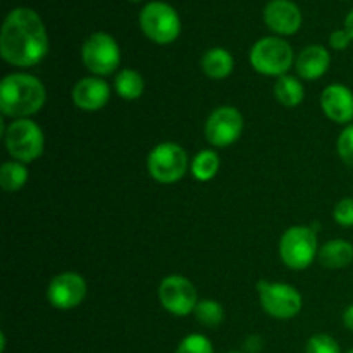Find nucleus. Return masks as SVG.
Here are the masks:
<instances>
[{"label": "nucleus", "instance_id": "nucleus-27", "mask_svg": "<svg viewBox=\"0 0 353 353\" xmlns=\"http://www.w3.org/2000/svg\"><path fill=\"white\" fill-rule=\"evenodd\" d=\"M333 217L340 226L353 228V199H341L334 205Z\"/></svg>", "mask_w": 353, "mask_h": 353}, {"label": "nucleus", "instance_id": "nucleus-13", "mask_svg": "<svg viewBox=\"0 0 353 353\" xmlns=\"http://www.w3.org/2000/svg\"><path fill=\"white\" fill-rule=\"evenodd\" d=\"M268 28L281 37H292L302 26V12L292 0H271L264 9Z\"/></svg>", "mask_w": 353, "mask_h": 353}, {"label": "nucleus", "instance_id": "nucleus-34", "mask_svg": "<svg viewBox=\"0 0 353 353\" xmlns=\"http://www.w3.org/2000/svg\"><path fill=\"white\" fill-rule=\"evenodd\" d=\"M230 353H241V352H230Z\"/></svg>", "mask_w": 353, "mask_h": 353}, {"label": "nucleus", "instance_id": "nucleus-19", "mask_svg": "<svg viewBox=\"0 0 353 353\" xmlns=\"http://www.w3.org/2000/svg\"><path fill=\"white\" fill-rule=\"evenodd\" d=\"M274 97L278 102L285 107H296L303 102L305 90H303L302 81L295 76L285 74L278 78L274 85Z\"/></svg>", "mask_w": 353, "mask_h": 353}, {"label": "nucleus", "instance_id": "nucleus-7", "mask_svg": "<svg viewBox=\"0 0 353 353\" xmlns=\"http://www.w3.org/2000/svg\"><path fill=\"white\" fill-rule=\"evenodd\" d=\"M250 64L259 74L281 78L293 64L292 45L278 37L261 38L250 50Z\"/></svg>", "mask_w": 353, "mask_h": 353}, {"label": "nucleus", "instance_id": "nucleus-16", "mask_svg": "<svg viewBox=\"0 0 353 353\" xmlns=\"http://www.w3.org/2000/svg\"><path fill=\"white\" fill-rule=\"evenodd\" d=\"M331 65V54L323 45H309L299 54L295 62L296 72L302 79L314 81L327 72Z\"/></svg>", "mask_w": 353, "mask_h": 353}, {"label": "nucleus", "instance_id": "nucleus-14", "mask_svg": "<svg viewBox=\"0 0 353 353\" xmlns=\"http://www.w3.org/2000/svg\"><path fill=\"white\" fill-rule=\"evenodd\" d=\"M321 107L327 119L348 126L353 121V92L348 86L333 83L321 93Z\"/></svg>", "mask_w": 353, "mask_h": 353}, {"label": "nucleus", "instance_id": "nucleus-33", "mask_svg": "<svg viewBox=\"0 0 353 353\" xmlns=\"http://www.w3.org/2000/svg\"><path fill=\"white\" fill-rule=\"evenodd\" d=\"M347 353H353V348H352V350H348V352H347Z\"/></svg>", "mask_w": 353, "mask_h": 353}, {"label": "nucleus", "instance_id": "nucleus-15", "mask_svg": "<svg viewBox=\"0 0 353 353\" xmlns=\"http://www.w3.org/2000/svg\"><path fill=\"white\" fill-rule=\"evenodd\" d=\"M110 99V86L105 79L99 76L79 79L72 88V102L76 107L86 112H95L103 109Z\"/></svg>", "mask_w": 353, "mask_h": 353}, {"label": "nucleus", "instance_id": "nucleus-22", "mask_svg": "<svg viewBox=\"0 0 353 353\" xmlns=\"http://www.w3.org/2000/svg\"><path fill=\"white\" fill-rule=\"evenodd\" d=\"M28 176H30V171L23 162H3L2 168H0V186L3 188V192H19L26 185Z\"/></svg>", "mask_w": 353, "mask_h": 353}, {"label": "nucleus", "instance_id": "nucleus-11", "mask_svg": "<svg viewBox=\"0 0 353 353\" xmlns=\"http://www.w3.org/2000/svg\"><path fill=\"white\" fill-rule=\"evenodd\" d=\"M159 300L168 312L179 317H186L195 312L196 303L200 302L193 283L179 274L162 279L159 286Z\"/></svg>", "mask_w": 353, "mask_h": 353}, {"label": "nucleus", "instance_id": "nucleus-31", "mask_svg": "<svg viewBox=\"0 0 353 353\" xmlns=\"http://www.w3.org/2000/svg\"><path fill=\"white\" fill-rule=\"evenodd\" d=\"M345 30H347L348 33H350V37H352V40H353V9L350 10V12H348L347 19H345Z\"/></svg>", "mask_w": 353, "mask_h": 353}, {"label": "nucleus", "instance_id": "nucleus-5", "mask_svg": "<svg viewBox=\"0 0 353 353\" xmlns=\"http://www.w3.org/2000/svg\"><path fill=\"white\" fill-rule=\"evenodd\" d=\"M6 148L17 162L37 161L45 148V137L41 128L31 119H14L6 130Z\"/></svg>", "mask_w": 353, "mask_h": 353}, {"label": "nucleus", "instance_id": "nucleus-18", "mask_svg": "<svg viewBox=\"0 0 353 353\" xmlns=\"http://www.w3.org/2000/svg\"><path fill=\"white\" fill-rule=\"evenodd\" d=\"M234 59L226 48H210L202 57V71L212 79H224L233 72Z\"/></svg>", "mask_w": 353, "mask_h": 353}, {"label": "nucleus", "instance_id": "nucleus-17", "mask_svg": "<svg viewBox=\"0 0 353 353\" xmlns=\"http://www.w3.org/2000/svg\"><path fill=\"white\" fill-rule=\"evenodd\" d=\"M319 262L327 269H343L353 262V245L347 240L326 241L319 248Z\"/></svg>", "mask_w": 353, "mask_h": 353}, {"label": "nucleus", "instance_id": "nucleus-20", "mask_svg": "<svg viewBox=\"0 0 353 353\" xmlns=\"http://www.w3.org/2000/svg\"><path fill=\"white\" fill-rule=\"evenodd\" d=\"M116 93L124 100H138L143 95L145 81L141 74L134 69H121L114 79Z\"/></svg>", "mask_w": 353, "mask_h": 353}, {"label": "nucleus", "instance_id": "nucleus-1", "mask_svg": "<svg viewBox=\"0 0 353 353\" xmlns=\"http://www.w3.org/2000/svg\"><path fill=\"white\" fill-rule=\"evenodd\" d=\"M2 59L16 68L37 65L48 54V34L41 17L28 7L7 14L0 33Z\"/></svg>", "mask_w": 353, "mask_h": 353}, {"label": "nucleus", "instance_id": "nucleus-4", "mask_svg": "<svg viewBox=\"0 0 353 353\" xmlns=\"http://www.w3.org/2000/svg\"><path fill=\"white\" fill-rule=\"evenodd\" d=\"M317 250V233L310 226H292L283 233L279 240V255L286 268L303 271L309 268Z\"/></svg>", "mask_w": 353, "mask_h": 353}, {"label": "nucleus", "instance_id": "nucleus-2", "mask_svg": "<svg viewBox=\"0 0 353 353\" xmlns=\"http://www.w3.org/2000/svg\"><path fill=\"white\" fill-rule=\"evenodd\" d=\"M47 100L45 86L37 76L26 72L7 74L0 83V110L12 119H30Z\"/></svg>", "mask_w": 353, "mask_h": 353}, {"label": "nucleus", "instance_id": "nucleus-30", "mask_svg": "<svg viewBox=\"0 0 353 353\" xmlns=\"http://www.w3.org/2000/svg\"><path fill=\"white\" fill-rule=\"evenodd\" d=\"M343 323H345V326L348 327V330L353 331V303H352V305H348L347 309H345Z\"/></svg>", "mask_w": 353, "mask_h": 353}, {"label": "nucleus", "instance_id": "nucleus-21", "mask_svg": "<svg viewBox=\"0 0 353 353\" xmlns=\"http://www.w3.org/2000/svg\"><path fill=\"white\" fill-rule=\"evenodd\" d=\"M221 159L216 150H200L193 157L192 162V174L196 181L207 183L219 172Z\"/></svg>", "mask_w": 353, "mask_h": 353}, {"label": "nucleus", "instance_id": "nucleus-3", "mask_svg": "<svg viewBox=\"0 0 353 353\" xmlns=\"http://www.w3.org/2000/svg\"><path fill=\"white\" fill-rule=\"evenodd\" d=\"M147 169L152 179L161 185H174L185 178L188 171V154L172 141L155 145L147 157Z\"/></svg>", "mask_w": 353, "mask_h": 353}, {"label": "nucleus", "instance_id": "nucleus-32", "mask_svg": "<svg viewBox=\"0 0 353 353\" xmlns=\"http://www.w3.org/2000/svg\"><path fill=\"white\" fill-rule=\"evenodd\" d=\"M131 2H140V0H131Z\"/></svg>", "mask_w": 353, "mask_h": 353}, {"label": "nucleus", "instance_id": "nucleus-26", "mask_svg": "<svg viewBox=\"0 0 353 353\" xmlns=\"http://www.w3.org/2000/svg\"><path fill=\"white\" fill-rule=\"evenodd\" d=\"M336 148L341 161L353 169V124H348L341 131L336 141Z\"/></svg>", "mask_w": 353, "mask_h": 353}, {"label": "nucleus", "instance_id": "nucleus-29", "mask_svg": "<svg viewBox=\"0 0 353 353\" xmlns=\"http://www.w3.org/2000/svg\"><path fill=\"white\" fill-rule=\"evenodd\" d=\"M245 348H247L248 353H257L262 350V338L257 336V334H250L245 341Z\"/></svg>", "mask_w": 353, "mask_h": 353}, {"label": "nucleus", "instance_id": "nucleus-28", "mask_svg": "<svg viewBox=\"0 0 353 353\" xmlns=\"http://www.w3.org/2000/svg\"><path fill=\"white\" fill-rule=\"evenodd\" d=\"M352 41L353 40H352L350 33H348L345 28L343 30L333 31L330 37V45H331V48H334V50H345V48L350 47Z\"/></svg>", "mask_w": 353, "mask_h": 353}, {"label": "nucleus", "instance_id": "nucleus-12", "mask_svg": "<svg viewBox=\"0 0 353 353\" xmlns=\"http://www.w3.org/2000/svg\"><path fill=\"white\" fill-rule=\"evenodd\" d=\"M86 296V281L78 272H61L50 281L47 299L52 307L69 310L78 307Z\"/></svg>", "mask_w": 353, "mask_h": 353}, {"label": "nucleus", "instance_id": "nucleus-10", "mask_svg": "<svg viewBox=\"0 0 353 353\" xmlns=\"http://www.w3.org/2000/svg\"><path fill=\"white\" fill-rule=\"evenodd\" d=\"M243 133V116L236 107H217L207 117L203 134L212 147H230Z\"/></svg>", "mask_w": 353, "mask_h": 353}, {"label": "nucleus", "instance_id": "nucleus-24", "mask_svg": "<svg viewBox=\"0 0 353 353\" xmlns=\"http://www.w3.org/2000/svg\"><path fill=\"white\" fill-rule=\"evenodd\" d=\"M176 353H214V347L210 340L203 334L193 333L183 338L181 343L176 348Z\"/></svg>", "mask_w": 353, "mask_h": 353}, {"label": "nucleus", "instance_id": "nucleus-23", "mask_svg": "<svg viewBox=\"0 0 353 353\" xmlns=\"http://www.w3.org/2000/svg\"><path fill=\"white\" fill-rule=\"evenodd\" d=\"M193 314L196 321L205 327H217L224 321V309L216 300H200Z\"/></svg>", "mask_w": 353, "mask_h": 353}, {"label": "nucleus", "instance_id": "nucleus-9", "mask_svg": "<svg viewBox=\"0 0 353 353\" xmlns=\"http://www.w3.org/2000/svg\"><path fill=\"white\" fill-rule=\"evenodd\" d=\"M81 61L92 74L99 76V78L109 76L119 68L121 48L114 37L99 31V33L90 34L83 43Z\"/></svg>", "mask_w": 353, "mask_h": 353}, {"label": "nucleus", "instance_id": "nucleus-6", "mask_svg": "<svg viewBox=\"0 0 353 353\" xmlns=\"http://www.w3.org/2000/svg\"><path fill=\"white\" fill-rule=\"evenodd\" d=\"M140 28L154 43L169 45L178 40L181 33V19L169 3L150 2L141 9Z\"/></svg>", "mask_w": 353, "mask_h": 353}, {"label": "nucleus", "instance_id": "nucleus-25", "mask_svg": "<svg viewBox=\"0 0 353 353\" xmlns=\"http://www.w3.org/2000/svg\"><path fill=\"white\" fill-rule=\"evenodd\" d=\"M305 353H341V348L333 336L321 333L307 341Z\"/></svg>", "mask_w": 353, "mask_h": 353}, {"label": "nucleus", "instance_id": "nucleus-8", "mask_svg": "<svg viewBox=\"0 0 353 353\" xmlns=\"http://www.w3.org/2000/svg\"><path fill=\"white\" fill-rule=\"evenodd\" d=\"M257 293L264 312L274 319H293L295 316H299L303 307V300L299 290L286 283L259 281Z\"/></svg>", "mask_w": 353, "mask_h": 353}]
</instances>
